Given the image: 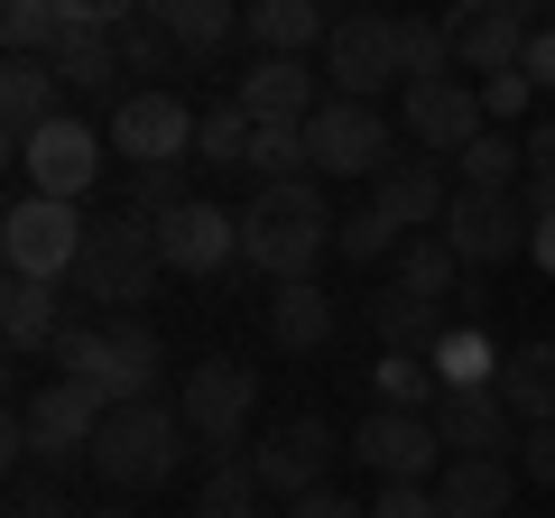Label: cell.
<instances>
[{
	"label": "cell",
	"instance_id": "cell-1",
	"mask_svg": "<svg viewBox=\"0 0 555 518\" xmlns=\"http://www.w3.org/2000/svg\"><path fill=\"white\" fill-rule=\"evenodd\" d=\"M334 204H324V185L306 177V185H259L250 204H241V259H250L269 287H297V279H315V259L334 250Z\"/></svg>",
	"mask_w": 555,
	"mask_h": 518
},
{
	"label": "cell",
	"instance_id": "cell-2",
	"mask_svg": "<svg viewBox=\"0 0 555 518\" xmlns=\"http://www.w3.org/2000/svg\"><path fill=\"white\" fill-rule=\"evenodd\" d=\"M177 454H185V417L167 399H139V407H112V417H102L83 472H102L112 491H158V481L177 472Z\"/></svg>",
	"mask_w": 555,
	"mask_h": 518
},
{
	"label": "cell",
	"instance_id": "cell-3",
	"mask_svg": "<svg viewBox=\"0 0 555 518\" xmlns=\"http://www.w3.org/2000/svg\"><path fill=\"white\" fill-rule=\"evenodd\" d=\"M158 222H139V213H112V222H93V241H83V269H75V287H83V306H102V315H130L149 287H158Z\"/></svg>",
	"mask_w": 555,
	"mask_h": 518
},
{
	"label": "cell",
	"instance_id": "cell-4",
	"mask_svg": "<svg viewBox=\"0 0 555 518\" xmlns=\"http://www.w3.org/2000/svg\"><path fill=\"white\" fill-rule=\"evenodd\" d=\"M83 241L93 222L75 204H47V195H20L0 213V259H10V279H38V287H65L83 269Z\"/></svg>",
	"mask_w": 555,
	"mask_h": 518
},
{
	"label": "cell",
	"instance_id": "cell-5",
	"mask_svg": "<svg viewBox=\"0 0 555 518\" xmlns=\"http://www.w3.org/2000/svg\"><path fill=\"white\" fill-rule=\"evenodd\" d=\"M250 407H259V371H250V361H232V352H204L195 371H185V399H177V417H185V436H204V463H232V454H250V444H241Z\"/></svg>",
	"mask_w": 555,
	"mask_h": 518
},
{
	"label": "cell",
	"instance_id": "cell-6",
	"mask_svg": "<svg viewBox=\"0 0 555 518\" xmlns=\"http://www.w3.org/2000/svg\"><path fill=\"white\" fill-rule=\"evenodd\" d=\"M306 148H315V177H389V148H398V130H389V112H379V102H324L315 120H306Z\"/></svg>",
	"mask_w": 555,
	"mask_h": 518
},
{
	"label": "cell",
	"instance_id": "cell-7",
	"mask_svg": "<svg viewBox=\"0 0 555 518\" xmlns=\"http://www.w3.org/2000/svg\"><path fill=\"white\" fill-rule=\"evenodd\" d=\"M102 148H112V130H93V120H47L38 140H20L10 148V167L28 177V195H47V204H83V185L102 177Z\"/></svg>",
	"mask_w": 555,
	"mask_h": 518
},
{
	"label": "cell",
	"instance_id": "cell-8",
	"mask_svg": "<svg viewBox=\"0 0 555 518\" xmlns=\"http://www.w3.org/2000/svg\"><path fill=\"white\" fill-rule=\"evenodd\" d=\"M112 148L130 167H195V102L185 93H120L112 102Z\"/></svg>",
	"mask_w": 555,
	"mask_h": 518
},
{
	"label": "cell",
	"instance_id": "cell-9",
	"mask_svg": "<svg viewBox=\"0 0 555 518\" xmlns=\"http://www.w3.org/2000/svg\"><path fill=\"white\" fill-rule=\"evenodd\" d=\"M528 241H537V213L518 195H454V213H444V250L463 259V279H491Z\"/></svg>",
	"mask_w": 555,
	"mask_h": 518
},
{
	"label": "cell",
	"instance_id": "cell-10",
	"mask_svg": "<svg viewBox=\"0 0 555 518\" xmlns=\"http://www.w3.org/2000/svg\"><path fill=\"white\" fill-rule=\"evenodd\" d=\"M324 83H334L343 102H371V93H389V83H408V65H398V20H379V10L334 20V38H324Z\"/></svg>",
	"mask_w": 555,
	"mask_h": 518
},
{
	"label": "cell",
	"instance_id": "cell-11",
	"mask_svg": "<svg viewBox=\"0 0 555 518\" xmlns=\"http://www.w3.org/2000/svg\"><path fill=\"white\" fill-rule=\"evenodd\" d=\"M352 463L379 472V491H389V481H426V472H444V436H436V417H416V407H371V417L352 426Z\"/></svg>",
	"mask_w": 555,
	"mask_h": 518
},
{
	"label": "cell",
	"instance_id": "cell-12",
	"mask_svg": "<svg viewBox=\"0 0 555 518\" xmlns=\"http://www.w3.org/2000/svg\"><path fill=\"white\" fill-rule=\"evenodd\" d=\"M334 454H343V444H334V426H324V417H287L278 436L250 444V472H259V491H278V509H287V500L324 491Z\"/></svg>",
	"mask_w": 555,
	"mask_h": 518
},
{
	"label": "cell",
	"instance_id": "cell-13",
	"mask_svg": "<svg viewBox=\"0 0 555 518\" xmlns=\"http://www.w3.org/2000/svg\"><path fill=\"white\" fill-rule=\"evenodd\" d=\"M444 38H454V65H463V75L491 83V75H518L537 20H528V10H509V0H463L454 20H444Z\"/></svg>",
	"mask_w": 555,
	"mask_h": 518
},
{
	"label": "cell",
	"instance_id": "cell-14",
	"mask_svg": "<svg viewBox=\"0 0 555 518\" xmlns=\"http://www.w3.org/2000/svg\"><path fill=\"white\" fill-rule=\"evenodd\" d=\"M232 102L259 120V130H306L334 93H324V65H306V56H259L250 75L232 83Z\"/></svg>",
	"mask_w": 555,
	"mask_h": 518
},
{
	"label": "cell",
	"instance_id": "cell-15",
	"mask_svg": "<svg viewBox=\"0 0 555 518\" xmlns=\"http://www.w3.org/2000/svg\"><path fill=\"white\" fill-rule=\"evenodd\" d=\"M102 417H112V399H102V389H83V379H47L38 399H28V426H38V463H56V472L93 463Z\"/></svg>",
	"mask_w": 555,
	"mask_h": 518
},
{
	"label": "cell",
	"instance_id": "cell-16",
	"mask_svg": "<svg viewBox=\"0 0 555 518\" xmlns=\"http://www.w3.org/2000/svg\"><path fill=\"white\" fill-rule=\"evenodd\" d=\"M408 140L426 148V158H463V148L481 140V130H491V112H481V83H408Z\"/></svg>",
	"mask_w": 555,
	"mask_h": 518
},
{
	"label": "cell",
	"instance_id": "cell-17",
	"mask_svg": "<svg viewBox=\"0 0 555 518\" xmlns=\"http://www.w3.org/2000/svg\"><path fill=\"white\" fill-rule=\"evenodd\" d=\"M158 259L177 269V279H214V269H232V259H241V213L214 204V195H195L185 213L158 222Z\"/></svg>",
	"mask_w": 555,
	"mask_h": 518
},
{
	"label": "cell",
	"instance_id": "cell-18",
	"mask_svg": "<svg viewBox=\"0 0 555 518\" xmlns=\"http://www.w3.org/2000/svg\"><path fill=\"white\" fill-rule=\"evenodd\" d=\"M436 436H444V463H481V454H509V407H500V389H436Z\"/></svg>",
	"mask_w": 555,
	"mask_h": 518
},
{
	"label": "cell",
	"instance_id": "cell-19",
	"mask_svg": "<svg viewBox=\"0 0 555 518\" xmlns=\"http://www.w3.org/2000/svg\"><path fill=\"white\" fill-rule=\"evenodd\" d=\"M454 195H463V185H444V167H436V158H398L389 177L371 185V204H379V213H389L408 241H416V232H444Z\"/></svg>",
	"mask_w": 555,
	"mask_h": 518
},
{
	"label": "cell",
	"instance_id": "cell-20",
	"mask_svg": "<svg viewBox=\"0 0 555 518\" xmlns=\"http://www.w3.org/2000/svg\"><path fill=\"white\" fill-rule=\"evenodd\" d=\"M56 56H0V140L20 148V140H38L47 120H65L56 112Z\"/></svg>",
	"mask_w": 555,
	"mask_h": 518
},
{
	"label": "cell",
	"instance_id": "cell-21",
	"mask_svg": "<svg viewBox=\"0 0 555 518\" xmlns=\"http://www.w3.org/2000/svg\"><path fill=\"white\" fill-rule=\"evenodd\" d=\"M518 454H481V463H444L436 472V500H444V518H509V500H518Z\"/></svg>",
	"mask_w": 555,
	"mask_h": 518
},
{
	"label": "cell",
	"instance_id": "cell-22",
	"mask_svg": "<svg viewBox=\"0 0 555 518\" xmlns=\"http://www.w3.org/2000/svg\"><path fill=\"white\" fill-rule=\"evenodd\" d=\"M241 38H250L259 56H306V47L334 38V20H324L315 0H250V10H241Z\"/></svg>",
	"mask_w": 555,
	"mask_h": 518
},
{
	"label": "cell",
	"instance_id": "cell-23",
	"mask_svg": "<svg viewBox=\"0 0 555 518\" xmlns=\"http://www.w3.org/2000/svg\"><path fill=\"white\" fill-rule=\"evenodd\" d=\"M500 407L528 426H555V334L546 342H518L509 361H500Z\"/></svg>",
	"mask_w": 555,
	"mask_h": 518
},
{
	"label": "cell",
	"instance_id": "cell-24",
	"mask_svg": "<svg viewBox=\"0 0 555 518\" xmlns=\"http://www.w3.org/2000/svg\"><path fill=\"white\" fill-rule=\"evenodd\" d=\"M102 399L112 407L158 399V334H149L139 315H112V379H102Z\"/></svg>",
	"mask_w": 555,
	"mask_h": 518
},
{
	"label": "cell",
	"instance_id": "cell-25",
	"mask_svg": "<svg viewBox=\"0 0 555 518\" xmlns=\"http://www.w3.org/2000/svg\"><path fill=\"white\" fill-rule=\"evenodd\" d=\"M371 334H379V352H436V342L454 334V315L426 306V297H408V287H389V297H371Z\"/></svg>",
	"mask_w": 555,
	"mask_h": 518
},
{
	"label": "cell",
	"instance_id": "cell-26",
	"mask_svg": "<svg viewBox=\"0 0 555 518\" xmlns=\"http://www.w3.org/2000/svg\"><path fill=\"white\" fill-rule=\"evenodd\" d=\"M269 334H278V352H324V342H334V297H324L315 279L278 287L269 297Z\"/></svg>",
	"mask_w": 555,
	"mask_h": 518
},
{
	"label": "cell",
	"instance_id": "cell-27",
	"mask_svg": "<svg viewBox=\"0 0 555 518\" xmlns=\"http://www.w3.org/2000/svg\"><path fill=\"white\" fill-rule=\"evenodd\" d=\"M158 20H167V38L185 47V65H195V56L214 65L222 47L241 38V10H232V0H158Z\"/></svg>",
	"mask_w": 555,
	"mask_h": 518
},
{
	"label": "cell",
	"instance_id": "cell-28",
	"mask_svg": "<svg viewBox=\"0 0 555 518\" xmlns=\"http://www.w3.org/2000/svg\"><path fill=\"white\" fill-rule=\"evenodd\" d=\"M454 177H463V195H518V185H528V140L481 130V140L454 158Z\"/></svg>",
	"mask_w": 555,
	"mask_h": 518
},
{
	"label": "cell",
	"instance_id": "cell-29",
	"mask_svg": "<svg viewBox=\"0 0 555 518\" xmlns=\"http://www.w3.org/2000/svg\"><path fill=\"white\" fill-rule=\"evenodd\" d=\"M250 140H259V120L241 112L232 93L195 112V167H204V177H222V167H250Z\"/></svg>",
	"mask_w": 555,
	"mask_h": 518
},
{
	"label": "cell",
	"instance_id": "cell-30",
	"mask_svg": "<svg viewBox=\"0 0 555 518\" xmlns=\"http://www.w3.org/2000/svg\"><path fill=\"white\" fill-rule=\"evenodd\" d=\"M500 361H509V352H491L481 324H454V334L426 352V371H436V389H500Z\"/></svg>",
	"mask_w": 555,
	"mask_h": 518
},
{
	"label": "cell",
	"instance_id": "cell-31",
	"mask_svg": "<svg viewBox=\"0 0 555 518\" xmlns=\"http://www.w3.org/2000/svg\"><path fill=\"white\" fill-rule=\"evenodd\" d=\"M0 334H10V352H56V287H38V279H10L0 287Z\"/></svg>",
	"mask_w": 555,
	"mask_h": 518
},
{
	"label": "cell",
	"instance_id": "cell-32",
	"mask_svg": "<svg viewBox=\"0 0 555 518\" xmlns=\"http://www.w3.org/2000/svg\"><path fill=\"white\" fill-rule=\"evenodd\" d=\"M398 287L426 297V306H454V297H463V259L444 250V232H416L408 250H398Z\"/></svg>",
	"mask_w": 555,
	"mask_h": 518
},
{
	"label": "cell",
	"instance_id": "cell-33",
	"mask_svg": "<svg viewBox=\"0 0 555 518\" xmlns=\"http://www.w3.org/2000/svg\"><path fill=\"white\" fill-rule=\"evenodd\" d=\"M120 75H185V47L158 10H120Z\"/></svg>",
	"mask_w": 555,
	"mask_h": 518
},
{
	"label": "cell",
	"instance_id": "cell-34",
	"mask_svg": "<svg viewBox=\"0 0 555 518\" xmlns=\"http://www.w3.org/2000/svg\"><path fill=\"white\" fill-rule=\"evenodd\" d=\"M0 47L10 56H56L65 47V0H10L0 10Z\"/></svg>",
	"mask_w": 555,
	"mask_h": 518
},
{
	"label": "cell",
	"instance_id": "cell-35",
	"mask_svg": "<svg viewBox=\"0 0 555 518\" xmlns=\"http://www.w3.org/2000/svg\"><path fill=\"white\" fill-rule=\"evenodd\" d=\"M195 518H259V472H250V454L204 463V500H195Z\"/></svg>",
	"mask_w": 555,
	"mask_h": 518
},
{
	"label": "cell",
	"instance_id": "cell-36",
	"mask_svg": "<svg viewBox=\"0 0 555 518\" xmlns=\"http://www.w3.org/2000/svg\"><path fill=\"white\" fill-rule=\"evenodd\" d=\"M398 65H408V83H454V38H444V20H398Z\"/></svg>",
	"mask_w": 555,
	"mask_h": 518
},
{
	"label": "cell",
	"instance_id": "cell-37",
	"mask_svg": "<svg viewBox=\"0 0 555 518\" xmlns=\"http://www.w3.org/2000/svg\"><path fill=\"white\" fill-rule=\"evenodd\" d=\"M47 361H56V379H83V389H102V379H112V324H65Z\"/></svg>",
	"mask_w": 555,
	"mask_h": 518
},
{
	"label": "cell",
	"instance_id": "cell-38",
	"mask_svg": "<svg viewBox=\"0 0 555 518\" xmlns=\"http://www.w3.org/2000/svg\"><path fill=\"white\" fill-rule=\"evenodd\" d=\"M371 389H379V407H436V371H426V352H379V371H371Z\"/></svg>",
	"mask_w": 555,
	"mask_h": 518
},
{
	"label": "cell",
	"instance_id": "cell-39",
	"mask_svg": "<svg viewBox=\"0 0 555 518\" xmlns=\"http://www.w3.org/2000/svg\"><path fill=\"white\" fill-rule=\"evenodd\" d=\"M185 204H195L185 167H130V204H120V213H139V222H167V213H185Z\"/></svg>",
	"mask_w": 555,
	"mask_h": 518
},
{
	"label": "cell",
	"instance_id": "cell-40",
	"mask_svg": "<svg viewBox=\"0 0 555 518\" xmlns=\"http://www.w3.org/2000/svg\"><path fill=\"white\" fill-rule=\"evenodd\" d=\"M306 167H315L306 130H259V140H250V177L259 185H306Z\"/></svg>",
	"mask_w": 555,
	"mask_h": 518
},
{
	"label": "cell",
	"instance_id": "cell-41",
	"mask_svg": "<svg viewBox=\"0 0 555 518\" xmlns=\"http://www.w3.org/2000/svg\"><path fill=\"white\" fill-rule=\"evenodd\" d=\"M334 250H343V259H389V250H408V232H398L379 204H352V213H343V232H334Z\"/></svg>",
	"mask_w": 555,
	"mask_h": 518
},
{
	"label": "cell",
	"instance_id": "cell-42",
	"mask_svg": "<svg viewBox=\"0 0 555 518\" xmlns=\"http://www.w3.org/2000/svg\"><path fill=\"white\" fill-rule=\"evenodd\" d=\"M371 518H444V500H436V481H389L371 500Z\"/></svg>",
	"mask_w": 555,
	"mask_h": 518
},
{
	"label": "cell",
	"instance_id": "cell-43",
	"mask_svg": "<svg viewBox=\"0 0 555 518\" xmlns=\"http://www.w3.org/2000/svg\"><path fill=\"white\" fill-rule=\"evenodd\" d=\"M528 102H537V83H528V75H491V83H481V112H491V130H509Z\"/></svg>",
	"mask_w": 555,
	"mask_h": 518
},
{
	"label": "cell",
	"instance_id": "cell-44",
	"mask_svg": "<svg viewBox=\"0 0 555 518\" xmlns=\"http://www.w3.org/2000/svg\"><path fill=\"white\" fill-rule=\"evenodd\" d=\"M518 472L555 491V426H528V436H518Z\"/></svg>",
	"mask_w": 555,
	"mask_h": 518
},
{
	"label": "cell",
	"instance_id": "cell-45",
	"mask_svg": "<svg viewBox=\"0 0 555 518\" xmlns=\"http://www.w3.org/2000/svg\"><path fill=\"white\" fill-rule=\"evenodd\" d=\"M518 75H528L537 93H555V20H537V38H528V56H518Z\"/></svg>",
	"mask_w": 555,
	"mask_h": 518
},
{
	"label": "cell",
	"instance_id": "cell-46",
	"mask_svg": "<svg viewBox=\"0 0 555 518\" xmlns=\"http://www.w3.org/2000/svg\"><path fill=\"white\" fill-rule=\"evenodd\" d=\"M287 518H371V509H352L343 491H306V500H287Z\"/></svg>",
	"mask_w": 555,
	"mask_h": 518
},
{
	"label": "cell",
	"instance_id": "cell-47",
	"mask_svg": "<svg viewBox=\"0 0 555 518\" xmlns=\"http://www.w3.org/2000/svg\"><path fill=\"white\" fill-rule=\"evenodd\" d=\"M528 177L555 185V120H537V130H528Z\"/></svg>",
	"mask_w": 555,
	"mask_h": 518
},
{
	"label": "cell",
	"instance_id": "cell-48",
	"mask_svg": "<svg viewBox=\"0 0 555 518\" xmlns=\"http://www.w3.org/2000/svg\"><path fill=\"white\" fill-rule=\"evenodd\" d=\"M10 518H75V509H65L56 491H20V500H10Z\"/></svg>",
	"mask_w": 555,
	"mask_h": 518
},
{
	"label": "cell",
	"instance_id": "cell-49",
	"mask_svg": "<svg viewBox=\"0 0 555 518\" xmlns=\"http://www.w3.org/2000/svg\"><path fill=\"white\" fill-rule=\"evenodd\" d=\"M528 259H537V269H546V279H555V213L537 222V241H528Z\"/></svg>",
	"mask_w": 555,
	"mask_h": 518
},
{
	"label": "cell",
	"instance_id": "cell-50",
	"mask_svg": "<svg viewBox=\"0 0 555 518\" xmlns=\"http://www.w3.org/2000/svg\"><path fill=\"white\" fill-rule=\"evenodd\" d=\"M93 518H130V509H93Z\"/></svg>",
	"mask_w": 555,
	"mask_h": 518
}]
</instances>
